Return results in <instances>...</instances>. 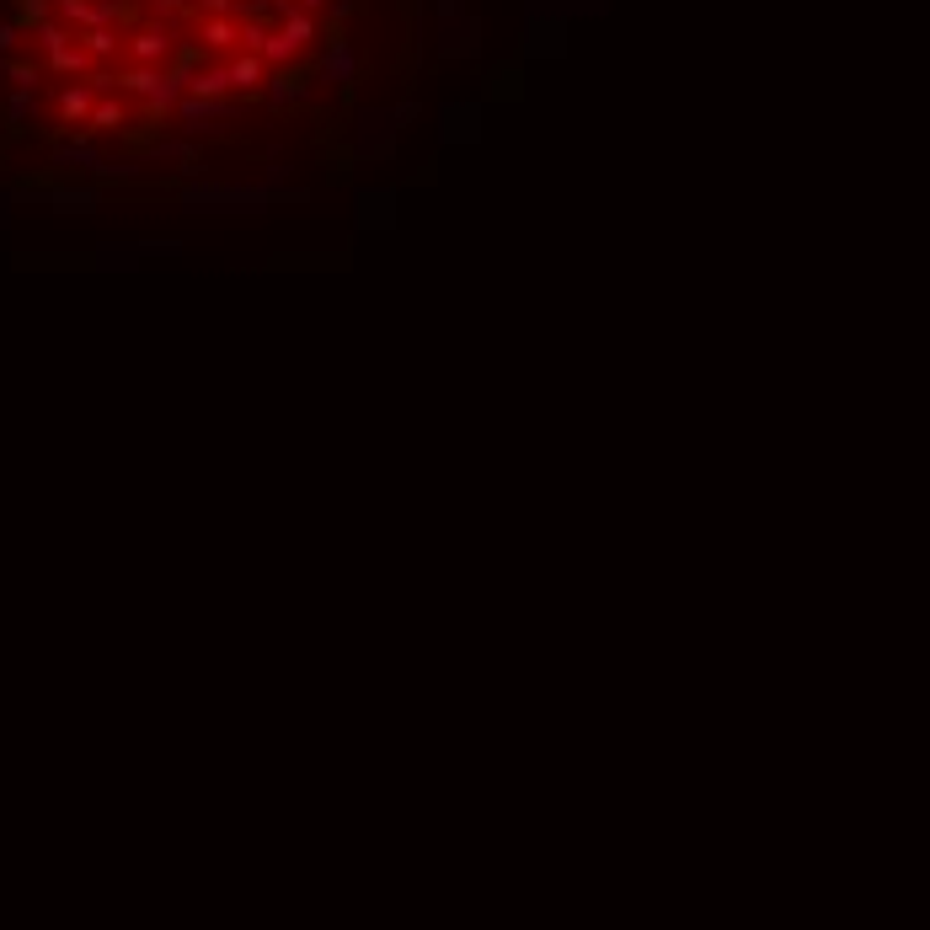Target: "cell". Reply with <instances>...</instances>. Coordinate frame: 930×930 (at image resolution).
Instances as JSON below:
<instances>
[{
    "label": "cell",
    "instance_id": "cell-1",
    "mask_svg": "<svg viewBox=\"0 0 930 930\" xmlns=\"http://www.w3.org/2000/svg\"><path fill=\"white\" fill-rule=\"evenodd\" d=\"M123 54H129V65H155V70H161L166 59H172V27L150 22V27L123 33Z\"/></svg>",
    "mask_w": 930,
    "mask_h": 930
},
{
    "label": "cell",
    "instance_id": "cell-2",
    "mask_svg": "<svg viewBox=\"0 0 930 930\" xmlns=\"http://www.w3.org/2000/svg\"><path fill=\"white\" fill-rule=\"evenodd\" d=\"M230 65H198L188 75V97H204V102H225L230 97Z\"/></svg>",
    "mask_w": 930,
    "mask_h": 930
},
{
    "label": "cell",
    "instance_id": "cell-3",
    "mask_svg": "<svg viewBox=\"0 0 930 930\" xmlns=\"http://www.w3.org/2000/svg\"><path fill=\"white\" fill-rule=\"evenodd\" d=\"M230 86L236 91H262L268 86V59L262 54H236L230 59Z\"/></svg>",
    "mask_w": 930,
    "mask_h": 930
},
{
    "label": "cell",
    "instance_id": "cell-4",
    "mask_svg": "<svg viewBox=\"0 0 930 930\" xmlns=\"http://www.w3.org/2000/svg\"><path fill=\"white\" fill-rule=\"evenodd\" d=\"M177 118L188 123V129H214L220 118H230V102H204V97H182Z\"/></svg>",
    "mask_w": 930,
    "mask_h": 930
},
{
    "label": "cell",
    "instance_id": "cell-5",
    "mask_svg": "<svg viewBox=\"0 0 930 930\" xmlns=\"http://www.w3.org/2000/svg\"><path fill=\"white\" fill-rule=\"evenodd\" d=\"M155 86H161V70H155V65H129V70H118V91H123V97H134V102H150Z\"/></svg>",
    "mask_w": 930,
    "mask_h": 930
},
{
    "label": "cell",
    "instance_id": "cell-6",
    "mask_svg": "<svg viewBox=\"0 0 930 930\" xmlns=\"http://www.w3.org/2000/svg\"><path fill=\"white\" fill-rule=\"evenodd\" d=\"M91 107H97V91H91V86L70 81L65 91H59V118H65V123H91Z\"/></svg>",
    "mask_w": 930,
    "mask_h": 930
},
{
    "label": "cell",
    "instance_id": "cell-7",
    "mask_svg": "<svg viewBox=\"0 0 930 930\" xmlns=\"http://www.w3.org/2000/svg\"><path fill=\"white\" fill-rule=\"evenodd\" d=\"M198 43H204L209 54H225L230 43H241V22H230V17H204V22H198Z\"/></svg>",
    "mask_w": 930,
    "mask_h": 930
},
{
    "label": "cell",
    "instance_id": "cell-8",
    "mask_svg": "<svg viewBox=\"0 0 930 930\" xmlns=\"http://www.w3.org/2000/svg\"><path fill=\"white\" fill-rule=\"evenodd\" d=\"M75 43L91 54V65H102V59H113L123 49V33H113V27H91V33H81Z\"/></svg>",
    "mask_w": 930,
    "mask_h": 930
},
{
    "label": "cell",
    "instance_id": "cell-9",
    "mask_svg": "<svg viewBox=\"0 0 930 930\" xmlns=\"http://www.w3.org/2000/svg\"><path fill=\"white\" fill-rule=\"evenodd\" d=\"M129 123V107H123V97H97V107H91V123L86 129H102V134H113Z\"/></svg>",
    "mask_w": 930,
    "mask_h": 930
},
{
    "label": "cell",
    "instance_id": "cell-10",
    "mask_svg": "<svg viewBox=\"0 0 930 930\" xmlns=\"http://www.w3.org/2000/svg\"><path fill=\"white\" fill-rule=\"evenodd\" d=\"M321 75H327L332 86H348L353 81V49H348V43H332L327 59H321Z\"/></svg>",
    "mask_w": 930,
    "mask_h": 930
},
{
    "label": "cell",
    "instance_id": "cell-11",
    "mask_svg": "<svg viewBox=\"0 0 930 930\" xmlns=\"http://www.w3.org/2000/svg\"><path fill=\"white\" fill-rule=\"evenodd\" d=\"M300 49H305V43L289 38L284 27H278V33H268V43H262V59H268V70H273V65H289V59H300Z\"/></svg>",
    "mask_w": 930,
    "mask_h": 930
},
{
    "label": "cell",
    "instance_id": "cell-12",
    "mask_svg": "<svg viewBox=\"0 0 930 930\" xmlns=\"http://www.w3.org/2000/svg\"><path fill=\"white\" fill-rule=\"evenodd\" d=\"M49 70H54V75H91L97 65H91V54L81 49V43H70V49L49 54Z\"/></svg>",
    "mask_w": 930,
    "mask_h": 930
},
{
    "label": "cell",
    "instance_id": "cell-13",
    "mask_svg": "<svg viewBox=\"0 0 930 930\" xmlns=\"http://www.w3.org/2000/svg\"><path fill=\"white\" fill-rule=\"evenodd\" d=\"M262 91H268V102H273V107H284V102H300V97H305L300 75H268V86H262Z\"/></svg>",
    "mask_w": 930,
    "mask_h": 930
},
{
    "label": "cell",
    "instance_id": "cell-14",
    "mask_svg": "<svg viewBox=\"0 0 930 930\" xmlns=\"http://www.w3.org/2000/svg\"><path fill=\"white\" fill-rule=\"evenodd\" d=\"M6 75L17 81V91H33V86L43 81V75H38V65H22V59H11V65H6Z\"/></svg>",
    "mask_w": 930,
    "mask_h": 930
},
{
    "label": "cell",
    "instance_id": "cell-15",
    "mask_svg": "<svg viewBox=\"0 0 930 930\" xmlns=\"http://www.w3.org/2000/svg\"><path fill=\"white\" fill-rule=\"evenodd\" d=\"M198 17H230V0H193Z\"/></svg>",
    "mask_w": 930,
    "mask_h": 930
},
{
    "label": "cell",
    "instance_id": "cell-16",
    "mask_svg": "<svg viewBox=\"0 0 930 930\" xmlns=\"http://www.w3.org/2000/svg\"><path fill=\"white\" fill-rule=\"evenodd\" d=\"M321 6H327V0H300V11H321Z\"/></svg>",
    "mask_w": 930,
    "mask_h": 930
}]
</instances>
